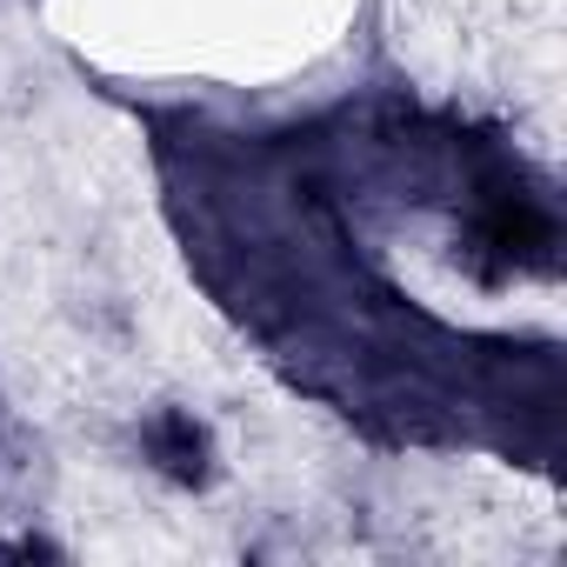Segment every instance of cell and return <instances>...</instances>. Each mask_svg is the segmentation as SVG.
I'll return each mask as SVG.
<instances>
[{
	"label": "cell",
	"instance_id": "cell-2",
	"mask_svg": "<svg viewBox=\"0 0 567 567\" xmlns=\"http://www.w3.org/2000/svg\"><path fill=\"white\" fill-rule=\"evenodd\" d=\"M0 560H68V547H54L48 534H21V540L0 547Z\"/></svg>",
	"mask_w": 567,
	"mask_h": 567
},
{
	"label": "cell",
	"instance_id": "cell-1",
	"mask_svg": "<svg viewBox=\"0 0 567 567\" xmlns=\"http://www.w3.org/2000/svg\"><path fill=\"white\" fill-rule=\"evenodd\" d=\"M141 454H147V467H154L161 481H174V487H214V474H220L214 434H207V421H194L187 408H154V414L141 421Z\"/></svg>",
	"mask_w": 567,
	"mask_h": 567
}]
</instances>
